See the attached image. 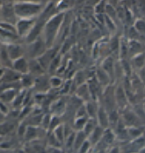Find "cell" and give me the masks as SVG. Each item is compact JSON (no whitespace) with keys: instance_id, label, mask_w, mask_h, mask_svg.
Here are the masks:
<instances>
[{"instance_id":"25","label":"cell","mask_w":145,"mask_h":153,"mask_svg":"<svg viewBox=\"0 0 145 153\" xmlns=\"http://www.w3.org/2000/svg\"><path fill=\"white\" fill-rule=\"evenodd\" d=\"M92 119H93V118H89L88 119L87 123H85V125H84V127L83 128V132L86 135L87 137L90 136V134L95 129V128L97 127V126H95L93 121H92Z\"/></svg>"},{"instance_id":"10","label":"cell","mask_w":145,"mask_h":153,"mask_svg":"<svg viewBox=\"0 0 145 153\" xmlns=\"http://www.w3.org/2000/svg\"><path fill=\"white\" fill-rule=\"evenodd\" d=\"M41 130L42 128L41 127L27 126L24 140L26 141V143H30L35 140H41Z\"/></svg>"},{"instance_id":"20","label":"cell","mask_w":145,"mask_h":153,"mask_svg":"<svg viewBox=\"0 0 145 153\" xmlns=\"http://www.w3.org/2000/svg\"><path fill=\"white\" fill-rule=\"evenodd\" d=\"M52 133L54 134L55 137L56 138V140L61 143L62 146H64L65 142V130H64V123L60 124L58 127H56Z\"/></svg>"},{"instance_id":"33","label":"cell","mask_w":145,"mask_h":153,"mask_svg":"<svg viewBox=\"0 0 145 153\" xmlns=\"http://www.w3.org/2000/svg\"><path fill=\"white\" fill-rule=\"evenodd\" d=\"M91 146H92V145H91L90 142H89L88 140H86V141L82 144V146L79 148V150L77 152V153H88L89 150L91 149Z\"/></svg>"},{"instance_id":"23","label":"cell","mask_w":145,"mask_h":153,"mask_svg":"<svg viewBox=\"0 0 145 153\" xmlns=\"http://www.w3.org/2000/svg\"><path fill=\"white\" fill-rule=\"evenodd\" d=\"M51 118H52V114L50 113L48 114H44L41 122L40 127L44 129L45 131L48 132L49 131V128H50V123H51Z\"/></svg>"},{"instance_id":"9","label":"cell","mask_w":145,"mask_h":153,"mask_svg":"<svg viewBox=\"0 0 145 153\" xmlns=\"http://www.w3.org/2000/svg\"><path fill=\"white\" fill-rule=\"evenodd\" d=\"M12 69L21 76L27 74L29 72V60L26 56L18 58L13 62Z\"/></svg>"},{"instance_id":"37","label":"cell","mask_w":145,"mask_h":153,"mask_svg":"<svg viewBox=\"0 0 145 153\" xmlns=\"http://www.w3.org/2000/svg\"><path fill=\"white\" fill-rule=\"evenodd\" d=\"M135 27L136 29L139 31H142V32H145V22L140 20V21H137L136 24H135Z\"/></svg>"},{"instance_id":"11","label":"cell","mask_w":145,"mask_h":153,"mask_svg":"<svg viewBox=\"0 0 145 153\" xmlns=\"http://www.w3.org/2000/svg\"><path fill=\"white\" fill-rule=\"evenodd\" d=\"M19 91L20 90L15 89V88L4 90V91H2V92H0V100L11 106L12 103L13 102V100H15L17 94L18 93Z\"/></svg>"},{"instance_id":"42","label":"cell","mask_w":145,"mask_h":153,"mask_svg":"<svg viewBox=\"0 0 145 153\" xmlns=\"http://www.w3.org/2000/svg\"><path fill=\"white\" fill-rule=\"evenodd\" d=\"M4 68L0 66V82H1V80H2V78L4 76Z\"/></svg>"},{"instance_id":"6","label":"cell","mask_w":145,"mask_h":153,"mask_svg":"<svg viewBox=\"0 0 145 153\" xmlns=\"http://www.w3.org/2000/svg\"><path fill=\"white\" fill-rule=\"evenodd\" d=\"M68 101L64 98H57L49 106V113L52 115L62 117L67 112Z\"/></svg>"},{"instance_id":"29","label":"cell","mask_w":145,"mask_h":153,"mask_svg":"<svg viewBox=\"0 0 145 153\" xmlns=\"http://www.w3.org/2000/svg\"><path fill=\"white\" fill-rule=\"evenodd\" d=\"M124 121L126 122L127 124L130 125V127H131V126H133L134 124L136 123V117L133 113L128 112V113H126L124 114Z\"/></svg>"},{"instance_id":"17","label":"cell","mask_w":145,"mask_h":153,"mask_svg":"<svg viewBox=\"0 0 145 153\" xmlns=\"http://www.w3.org/2000/svg\"><path fill=\"white\" fill-rule=\"evenodd\" d=\"M103 133H104V128H102L99 126H97L96 128H95V129L87 137V140L90 142L91 145L92 144H96V143H98L101 140L102 136H103Z\"/></svg>"},{"instance_id":"5","label":"cell","mask_w":145,"mask_h":153,"mask_svg":"<svg viewBox=\"0 0 145 153\" xmlns=\"http://www.w3.org/2000/svg\"><path fill=\"white\" fill-rule=\"evenodd\" d=\"M36 20L37 19H18L15 24L17 34L18 37L25 41V39L33 28Z\"/></svg>"},{"instance_id":"35","label":"cell","mask_w":145,"mask_h":153,"mask_svg":"<svg viewBox=\"0 0 145 153\" xmlns=\"http://www.w3.org/2000/svg\"><path fill=\"white\" fill-rule=\"evenodd\" d=\"M140 48H141V46H140V44L138 42H132L130 43V46H129V50H130L131 53H135V52H137L140 49Z\"/></svg>"},{"instance_id":"32","label":"cell","mask_w":145,"mask_h":153,"mask_svg":"<svg viewBox=\"0 0 145 153\" xmlns=\"http://www.w3.org/2000/svg\"><path fill=\"white\" fill-rule=\"evenodd\" d=\"M103 69H104V71H107L111 75L113 74V60H112V58L107 59V61L104 63Z\"/></svg>"},{"instance_id":"15","label":"cell","mask_w":145,"mask_h":153,"mask_svg":"<svg viewBox=\"0 0 145 153\" xmlns=\"http://www.w3.org/2000/svg\"><path fill=\"white\" fill-rule=\"evenodd\" d=\"M0 65L4 68H12L13 62L10 59L6 47L4 45L0 46Z\"/></svg>"},{"instance_id":"36","label":"cell","mask_w":145,"mask_h":153,"mask_svg":"<svg viewBox=\"0 0 145 153\" xmlns=\"http://www.w3.org/2000/svg\"><path fill=\"white\" fill-rule=\"evenodd\" d=\"M98 76H99V79L101 80V82H102V83H106V82H107V80H108V76H107V74H106V71L98 70Z\"/></svg>"},{"instance_id":"22","label":"cell","mask_w":145,"mask_h":153,"mask_svg":"<svg viewBox=\"0 0 145 153\" xmlns=\"http://www.w3.org/2000/svg\"><path fill=\"white\" fill-rule=\"evenodd\" d=\"M88 94H90L89 87H88V85H86L85 84H83V85H79V86L77 88L76 92H75V96H77L78 98H79L82 101L84 100V97H86ZM90 95H91V94H90Z\"/></svg>"},{"instance_id":"24","label":"cell","mask_w":145,"mask_h":153,"mask_svg":"<svg viewBox=\"0 0 145 153\" xmlns=\"http://www.w3.org/2000/svg\"><path fill=\"white\" fill-rule=\"evenodd\" d=\"M127 133H128V137H131L134 140L140 138L141 136H142V131L138 128L133 127V126H131V127H129V128H127Z\"/></svg>"},{"instance_id":"14","label":"cell","mask_w":145,"mask_h":153,"mask_svg":"<svg viewBox=\"0 0 145 153\" xmlns=\"http://www.w3.org/2000/svg\"><path fill=\"white\" fill-rule=\"evenodd\" d=\"M35 78L36 77H34L29 73L22 75L19 80L21 88L23 90H33L34 86V83H35Z\"/></svg>"},{"instance_id":"18","label":"cell","mask_w":145,"mask_h":153,"mask_svg":"<svg viewBox=\"0 0 145 153\" xmlns=\"http://www.w3.org/2000/svg\"><path fill=\"white\" fill-rule=\"evenodd\" d=\"M97 117H98V122L99 124V127H101L102 128H107L109 125L108 122V115L106 113L105 109L100 107L98 109L97 112Z\"/></svg>"},{"instance_id":"30","label":"cell","mask_w":145,"mask_h":153,"mask_svg":"<svg viewBox=\"0 0 145 153\" xmlns=\"http://www.w3.org/2000/svg\"><path fill=\"white\" fill-rule=\"evenodd\" d=\"M61 121V117L59 116H55V115H52L51 118V123H50V128H49V131L48 132H52L56 127H58L60 124H62Z\"/></svg>"},{"instance_id":"12","label":"cell","mask_w":145,"mask_h":153,"mask_svg":"<svg viewBox=\"0 0 145 153\" xmlns=\"http://www.w3.org/2000/svg\"><path fill=\"white\" fill-rule=\"evenodd\" d=\"M29 74H31L34 77L42 76L47 74L46 71L42 68L37 59H31L29 60Z\"/></svg>"},{"instance_id":"40","label":"cell","mask_w":145,"mask_h":153,"mask_svg":"<svg viewBox=\"0 0 145 153\" xmlns=\"http://www.w3.org/2000/svg\"><path fill=\"white\" fill-rule=\"evenodd\" d=\"M0 153H15V152L11 149H5V148L0 147Z\"/></svg>"},{"instance_id":"7","label":"cell","mask_w":145,"mask_h":153,"mask_svg":"<svg viewBox=\"0 0 145 153\" xmlns=\"http://www.w3.org/2000/svg\"><path fill=\"white\" fill-rule=\"evenodd\" d=\"M49 77L50 76L48 73L36 77L33 91H34L35 93H41V94H47L48 92H50L51 87L49 84Z\"/></svg>"},{"instance_id":"2","label":"cell","mask_w":145,"mask_h":153,"mask_svg":"<svg viewBox=\"0 0 145 153\" xmlns=\"http://www.w3.org/2000/svg\"><path fill=\"white\" fill-rule=\"evenodd\" d=\"M48 1H13V8L18 19H37L46 7Z\"/></svg>"},{"instance_id":"43","label":"cell","mask_w":145,"mask_h":153,"mask_svg":"<svg viewBox=\"0 0 145 153\" xmlns=\"http://www.w3.org/2000/svg\"><path fill=\"white\" fill-rule=\"evenodd\" d=\"M5 118H6V116L0 112V124L5 122Z\"/></svg>"},{"instance_id":"39","label":"cell","mask_w":145,"mask_h":153,"mask_svg":"<svg viewBox=\"0 0 145 153\" xmlns=\"http://www.w3.org/2000/svg\"><path fill=\"white\" fill-rule=\"evenodd\" d=\"M122 64H123V68H124L125 71H126L128 74H129V73H130V67H129V63L126 61H123L122 62Z\"/></svg>"},{"instance_id":"3","label":"cell","mask_w":145,"mask_h":153,"mask_svg":"<svg viewBox=\"0 0 145 153\" xmlns=\"http://www.w3.org/2000/svg\"><path fill=\"white\" fill-rule=\"evenodd\" d=\"M26 48V57L28 60L31 59H38L48 49V48L46 45L45 42L41 37L38 38L34 42L30 43H25Z\"/></svg>"},{"instance_id":"38","label":"cell","mask_w":145,"mask_h":153,"mask_svg":"<svg viewBox=\"0 0 145 153\" xmlns=\"http://www.w3.org/2000/svg\"><path fill=\"white\" fill-rule=\"evenodd\" d=\"M135 65H136V66L141 67V66L144 64V56L143 55L137 56V57L135 58Z\"/></svg>"},{"instance_id":"46","label":"cell","mask_w":145,"mask_h":153,"mask_svg":"<svg viewBox=\"0 0 145 153\" xmlns=\"http://www.w3.org/2000/svg\"><path fill=\"white\" fill-rule=\"evenodd\" d=\"M144 110H145V105H144Z\"/></svg>"},{"instance_id":"44","label":"cell","mask_w":145,"mask_h":153,"mask_svg":"<svg viewBox=\"0 0 145 153\" xmlns=\"http://www.w3.org/2000/svg\"><path fill=\"white\" fill-rule=\"evenodd\" d=\"M109 153H120V150H119L118 147H115V148H113V150H112Z\"/></svg>"},{"instance_id":"13","label":"cell","mask_w":145,"mask_h":153,"mask_svg":"<svg viewBox=\"0 0 145 153\" xmlns=\"http://www.w3.org/2000/svg\"><path fill=\"white\" fill-rule=\"evenodd\" d=\"M21 75L12 68H4V74L0 83H15L20 80Z\"/></svg>"},{"instance_id":"21","label":"cell","mask_w":145,"mask_h":153,"mask_svg":"<svg viewBox=\"0 0 145 153\" xmlns=\"http://www.w3.org/2000/svg\"><path fill=\"white\" fill-rule=\"evenodd\" d=\"M88 117H77L74 118L73 123H72V128L74 131H81L83 130L85 123L88 121Z\"/></svg>"},{"instance_id":"31","label":"cell","mask_w":145,"mask_h":153,"mask_svg":"<svg viewBox=\"0 0 145 153\" xmlns=\"http://www.w3.org/2000/svg\"><path fill=\"white\" fill-rule=\"evenodd\" d=\"M11 110L12 109H11V106L10 105H8V104H6V103H4V102L0 100V112L3 114H4L7 117L9 115Z\"/></svg>"},{"instance_id":"8","label":"cell","mask_w":145,"mask_h":153,"mask_svg":"<svg viewBox=\"0 0 145 153\" xmlns=\"http://www.w3.org/2000/svg\"><path fill=\"white\" fill-rule=\"evenodd\" d=\"M5 47H6L8 56L12 62L26 56V48H25L24 42L13 43V44H10V45H7Z\"/></svg>"},{"instance_id":"27","label":"cell","mask_w":145,"mask_h":153,"mask_svg":"<svg viewBox=\"0 0 145 153\" xmlns=\"http://www.w3.org/2000/svg\"><path fill=\"white\" fill-rule=\"evenodd\" d=\"M102 139H103V142L105 143L111 144V143H113V141H114V135L110 129H107V130L104 131L103 136H102Z\"/></svg>"},{"instance_id":"47","label":"cell","mask_w":145,"mask_h":153,"mask_svg":"<svg viewBox=\"0 0 145 153\" xmlns=\"http://www.w3.org/2000/svg\"><path fill=\"white\" fill-rule=\"evenodd\" d=\"M0 46H1V43H0Z\"/></svg>"},{"instance_id":"26","label":"cell","mask_w":145,"mask_h":153,"mask_svg":"<svg viewBox=\"0 0 145 153\" xmlns=\"http://www.w3.org/2000/svg\"><path fill=\"white\" fill-rule=\"evenodd\" d=\"M116 100H117V101H118V103L120 104V106H121V107L125 106L127 100H126L125 93H124L123 90H122L121 87H120V88H118V89H117V91H116Z\"/></svg>"},{"instance_id":"1","label":"cell","mask_w":145,"mask_h":153,"mask_svg":"<svg viewBox=\"0 0 145 153\" xmlns=\"http://www.w3.org/2000/svg\"><path fill=\"white\" fill-rule=\"evenodd\" d=\"M65 17L66 13H55L46 21L41 33V38L48 48L55 46Z\"/></svg>"},{"instance_id":"19","label":"cell","mask_w":145,"mask_h":153,"mask_svg":"<svg viewBox=\"0 0 145 153\" xmlns=\"http://www.w3.org/2000/svg\"><path fill=\"white\" fill-rule=\"evenodd\" d=\"M64 83V79L61 76L52 75L49 77L50 87H51V90H53V91H57V90L60 91Z\"/></svg>"},{"instance_id":"4","label":"cell","mask_w":145,"mask_h":153,"mask_svg":"<svg viewBox=\"0 0 145 153\" xmlns=\"http://www.w3.org/2000/svg\"><path fill=\"white\" fill-rule=\"evenodd\" d=\"M17 20L18 18L13 8V1L2 2L0 7V21L15 25Z\"/></svg>"},{"instance_id":"41","label":"cell","mask_w":145,"mask_h":153,"mask_svg":"<svg viewBox=\"0 0 145 153\" xmlns=\"http://www.w3.org/2000/svg\"><path fill=\"white\" fill-rule=\"evenodd\" d=\"M127 51H128V48H127V47H126V45L123 43L122 44V46H121V55L124 56L125 55H126V53H127Z\"/></svg>"},{"instance_id":"16","label":"cell","mask_w":145,"mask_h":153,"mask_svg":"<svg viewBox=\"0 0 145 153\" xmlns=\"http://www.w3.org/2000/svg\"><path fill=\"white\" fill-rule=\"evenodd\" d=\"M87 140L86 135L83 132V130L81 131H76L75 134V139H74V144H73V153H77V152L79 150L82 144Z\"/></svg>"},{"instance_id":"45","label":"cell","mask_w":145,"mask_h":153,"mask_svg":"<svg viewBox=\"0 0 145 153\" xmlns=\"http://www.w3.org/2000/svg\"><path fill=\"white\" fill-rule=\"evenodd\" d=\"M139 153H145V148L143 147V148L139 151Z\"/></svg>"},{"instance_id":"28","label":"cell","mask_w":145,"mask_h":153,"mask_svg":"<svg viewBox=\"0 0 145 153\" xmlns=\"http://www.w3.org/2000/svg\"><path fill=\"white\" fill-rule=\"evenodd\" d=\"M85 110H86V113H87V115L89 118H93L96 114V112H98V110H96V107L92 103V102H87L85 105Z\"/></svg>"},{"instance_id":"34","label":"cell","mask_w":145,"mask_h":153,"mask_svg":"<svg viewBox=\"0 0 145 153\" xmlns=\"http://www.w3.org/2000/svg\"><path fill=\"white\" fill-rule=\"evenodd\" d=\"M108 122H109V124H115L117 125V123H118V114L116 111H112L109 115H108Z\"/></svg>"}]
</instances>
